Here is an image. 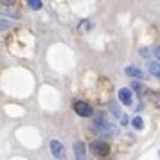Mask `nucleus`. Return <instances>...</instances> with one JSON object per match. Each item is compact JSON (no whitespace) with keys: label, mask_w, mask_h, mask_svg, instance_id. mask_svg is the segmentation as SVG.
I'll use <instances>...</instances> for the list:
<instances>
[{"label":"nucleus","mask_w":160,"mask_h":160,"mask_svg":"<svg viewBox=\"0 0 160 160\" xmlns=\"http://www.w3.org/2000/svg\"><path fill=\"white\" fill-rule=\"evenodd\" d=\"M27 4H29V8L34 9V11L42 9V0H27Z\"/></svg>","instance_id":"obj_13"},{"label":"nucleus","mask_w":160,"mask_h":160,"mask_svg":"<svg viewBox=\"0 0 160 160\" xmlns=\"http://www.w3.org/2000/svg\"><path fill=\"white\" fill-rule=\"evenodd\" d=\"M74 155H76V158L78 160H85V144L81 142V140H78V142H74Z\"/></svg>","instance_id":"obj_8"},{"label":"nucleus","mask_w":160,"mask_h":160,"mask_svg":"<svg viewBox=\"0 0 160 160\" xmlns=\"http://www.w3.org/2000/svg\"><path fill=\"white\" fill-rule=\"evenodd\" d=\"M119 99H121V102H122V104L130 106V104H131V99H133V95H131V90H130V88H121V90H119Z\"/></svg>","instance_id":"obj_7"},{"label":"nucleus","mask_w":160,"mask_h":160,"mask_svg":"<svg viewBox=\"0 0 160 160\" xmlns=\"http://www.w3.org/2000/svg\"><path fill=\"white\" fill-rule=\"evenodd\" d=\"M155 56L160 59V45H157V47H155Z\"/></svg>","instance_id":"obj_18"},{"label":"nucleus","mask_w":160,"mask_h":160,"mask_svg":"<svg viewBox=\"0 0 160 160\" xmlns=\"http://www.w3.org/2000/svg\"><path fill=\"white\" fill-rule=\"evenodd\" d=\"M81 29L88 31V29H90V22H81Z\"/></svg>","instance_id":"obj_16"},{"label":"nucleus","mask_w":160,"mask_h":160,"mask_svg":"<svg viewBox=\"0 0 160 160\" xmlns=\"http://www.w3.org/2000/svg\"><path fill=\"white\" fill-rule=\"evenodd\" d=\"M108 108H110V112H112V113H113V115H115L119 121H121V124H126V122H128V117H126V113H124L122 110L119 108L117 101H110Z\"/></svg>","instance_id":"obj_5"},{"label":"nucleus","mask_w":160,"mask_h":160,"mask_svg":"<svg viewBox=\"0 0 160 160\" xmlns=\"http://www.w3.org/2000/svg\"><path fill=\"white\" fill-rule=\"evenodd\" d=\"M131 124H133L135 130H142L144 128V121H142V117H138V115H135L131 119Z\"/></svg>","instance_id":"obj_11"},{"label":"nucleus","mask_w":160,"mask_h":160,"mask_svg":"<svg viewBox=\"0 0 160 160\" xmlns=\"http://www.w3.org/2000/svg\"><path fill=\"white\" fill-rule=\"evenodd\" d=\"M92 153H94L95 157H99V158H104L110 153V146L106 142H102V140H97V142L92 144Z\"/></svg>","instance_id":"obj_2"},{"label":"nucleus","mask_w":160,"mask_h":160,"mask_svg":"<svg viewBox=\"0 0 160 160\" xmlns=\"http://www.w3.org/2000/svg\"><path fill=\"white\" fill-rule=\"evenodd\" d=\"M148 70H149L151 76H155V78H158L160 79V63H157V61H149V63H148Z\"/></svg>","instance_id":"obj_9"},{"label":"nucleus","mask_w":160,"mask_h":160,"mask_svg":"<svg viewBox=\"0 0 160 160\" xmlns=\"http://www.w3.org/2000/svg\"><path fill=\"white\" fill-rule=\"evenodd\" d=\"M0 13H2L4 16H11V18H20V15H18V11H11V9H8V6H6V8L2 9Z\"/></svg>","instance_id":"obj_12"},{"label":"nucleus","mask_w":160,"mask_h":160,"mask_svg":"<svg viewBox=\"0 0 160 160\" xmlns=\"http://www.w3.org/2000/svg\"><path fill=\"white\" fill-rule=\"evenodd\" d=\"M126 74H128L130 78H133V79H146V76H148V74H146L144 70H140L138 67H126Z\"/></svg>","instance_id":"obj_6"},{"label":"nucleus","mask_w":160,"mask_h":160,"mask_svg":"<svg viewBox=\"0 0 160 160\" xmlns=\"http://www.w3.org/2000/svg\"><path fill=\"white\" fill-rule=\"evenodd\" d=\"M8 27H11L9 22H6V20H2V22H0V29H8Z\"/></svg>","instance_id":"obj_17"},{"label":"nucleus","mask_w":160,"mask_h":160,"mask_svg":"<svg viewBox=\"0 0 160 160\" xmlns=\"http://www.w3.org/2000/svg\"><path fill=\"white\" fill-rule=\"evenodd\" d=\"M51 151H52V155L56 157L58 160H65V157H67V153H65V148H63V144L59 142V140H51Z\"/></svg>","instance_id":"obj_4"},{"label":"nucleus","mask_w":160,"mask_h":160,"mask_svg":"<svg viewBox=\"0 0 160 160\" xmlns=\"http://www.w3.org/2000/svg\"><path fill=\"white\" fill-rule=\"evenodd\" d=\"M151 95L155 97V99H153V102H155L157 106H160V94H151Z\"/></svg>","instance_id":"obj_15"},{"label":"nucleus","mask_w":160,"mask_h":160,"mask_svg":"<svg viewBox=\"0 0 160 160\" xmlns=\"http://www.w3.org/2000/svg\"><path fill=\"white\" fill-rule=\"evenodd\" d=\"M94 131L102 135V137H115L117 133H119L117 126L113 122H110L106 113H102V112L94 115Z\"/></svg>","instance_id":"obj_1"},{"label":"nucleus","mask_w":160,"mask_h":160,"mask_svg":"<svg viewBox=\"0 0 160 160\" xmlns=\"http://www.w3.org/2000/svg\"><path fill=\"white\" fill-rule=\"evenodd\" d=\"M131 88H133L137 94H146V92H148V88H146L142 83H138V81H133V83H131Z\"/></svg>","instance_id":"obj_10"},{"label":"nucleus","mask_w":160,"mask_h":160,"mask_svg":"<svg viewBox=\"0 0 160 160\" xmlns=\"http://www.w3.org/2000/svg\"><path fill=\"white\" fill-rule=\"evenodd\" d=\"M15 2H16V0H0V4H2V6H13Z\"/></svg>","instance_id":"obj_14"},{"label":"nucleus","mask_w":160,"mask_h":160,"mask_svg":"<svg viewBox=\"0 0 160 160\" xmlns=\"http://www.w3.org/2000/svg\"><path fill=\"white\" fill-rule=\"evenodd\" d=\"M74 110H76V113L81 117H92V106L88 104V102L85 101H78V102H74Z\"/></svg>","instance_id":"obj_3"}]
</instances>
